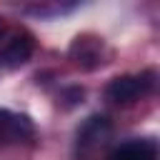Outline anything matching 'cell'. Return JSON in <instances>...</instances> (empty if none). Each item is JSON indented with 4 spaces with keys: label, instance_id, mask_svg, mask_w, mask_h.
Here are the masks:
<instances>
[{
    "label": "cell",
    "instance_id": "6da1fadb",
    "mask_svg": "<svg viewBox=\"0 0 160 160\" xmlns=\"http://www.w3.org/2000/svg\"><path fill=\"white\" fill-rule=\"evenodd\" d=\"M112 135V122L105 115H90L75 132V158L78 160H98V152L108 145Z\"/></svg>",
    "mask_w": 160,
    "mask_h": 160
},
{
    "label": "cell",
    "instance_id": "7a4b0ae2",
    "mask_svg": "<svg viewBox=\"0 0 160 160\" xmlns=\"http://www.w3.org/2000/svg\"><path fill=\"white\" fill-rule=\"evenodd\" d=\"M155 90V70H142L138 75H118L108 82L105 95L108 100H112L115 105H132L138 100H142L145 95H150Z\"/></svg>",
    "mask_w": 160,
    "mask_h": 160
},
{
    "label": "cell",
    "instance_id": "3957f363",
    "mask_svg": "<svg viewBox=\"0 0 160 160\" xmlns=\"http://www.w3.org/2000/svg\"><path fill=\"white\" fill-rule=\"evenodd\" d=\"M108 58H110V50H108L105 40L92 32L78 35L68 48V60L72 62V68H78L82 72H92V70L102 68L108 62Z\"/></svg>",
    "mask_w": 160,
    "mask_h": 160
},
{
    "label": "cell",
    "instance_id": "277c9868",
    "mask_svg": "<svg viewBox=\"0 0 160 160\" xmlns=\"http://www.w3.org/2000/svg\"><path fill=\"white\" fill-rule=\"evenodd\" d=\"M35 135H38V130H35V122L30 115L0 108V145L32 142Z\"/></svg>",
    "mask_w": 160,
    "mask_h": 160
},
{
    "label": "cell",
    "instance_id": "5b68a950",
    "mask_svg": "<svg viewBox=\"0 0 160 160\" xmlns=\"http://www.w3.org/2000/svg\"><path fill=\"white\" fill-rule=\"evenodd\" d=\"M32 52H35V35L30 30H15L0 52V62L5 68L15 70V68L25 65L32 58Z\"/></svg>",
    "mask_w": 160,
    "mask_h": 160
},
{
    "label": "cell",
    "instance_id": "8992f818",
    "mask_svg": "<svg viewBox=\"0 0 160 160\" xmlns=\"http://www.w3.org/2000/svg\"><path fill=\"white\" fill-rule=\"evenodd\" d=\"M108 160H158V142L152 138H135L110 152Z\"/></svg>",
    "mask_w": 160,
    "mask_h": 160
},
{
    "label": "cell",
    "instance_id": "52a82bcc",
    "mask_svg": "<svg viewBox=\"0 0 160 160\" xmlns=\"http://www.w3.org/2000/svg\"><path fill=\"white\" fill-rule=\"evenodd\" d=\"M82 98H85V90H82L80 85H72V88H65V90H62V100H65V105H68V108L80 105V102H82Z\"/></svg>",
    "mask_w": 160,
    "mask_h": 160
},
{
    "label": "cell",
    "instance_id": "ba28073f",
    "mask_svg": "<svg viewBox=\"0 0 160 160\" xmlns=\"http://www.w3.org/2000/svg\"><path fill=\"white\" fill-rule=\"evenodd\" d=\"M5 30H8V28H5V18L0 15V40H2V35H5Z\"/></svg>",
    "mask_w": 160,
    "mask_h": 160
}]
</instances>
